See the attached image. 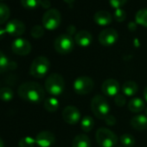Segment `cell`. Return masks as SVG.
<instances>
[{"instance_id": "obj_1", "label": "cell", "mask_w": 147, "mask_h": 147, "mask_svg": "<svg viewBox=\"0 0 147 147\" xmlns=\"http://www.w3.org/2000/svg\"><path fill=\"white\" fill-rule=\"evenodd\" d=\"M18 95L25 101L30 103H40L45 95L42 87L35 82H27L21 84L18 88Z\"/></svg>"}, {"instance_id": "obj_2", "label": "cell", "mask_w": 147, "mask_h": 147, "mask_svg": "<svg viewBox=\"0 0 147 147\" xmlns=\"http://www.w3.org/2000/svg\"><path fill=\"white\" fill-rule=\"evenodd\" d=\"M45 89L46 91L52 95H60L64 91L65 82L63 77L59 74H51L45 81Z\"/></svg>"}, {"instance_id": "obj_3", "label": "cell", "mask_w": 147, "mask_h": 147, "mask_svg": "<svg viewBox=\"0 0 147 147\" xmlns=\"http://www.w3.org/2000/svg\"><path fill=\"white\" fill-rule=\"evenodd\" d=\"M50 62L45 56H38L34 59L30 67V74L35 78H42L49 72Z\"/></svg>"}, {"instance_id": "obj_4", "label": "cell", "mask_w": 147, "mask_h": 147, "mask_svg": "<svg viewBox=\"0 0 147 147\" xmlns=\"http://www.w3.org/2000/svg\"><path fill=\"white\" fill-rule=\"evenodd\" d=\"M91 109L95 117L100 119H105L110 112L109 104L102 95H96L93 98L91 101Z\"/></svg>"}, {"instance_id": "obj_5", "label": "cell", "mask_w": 147, "mask_h": 147, "mask_svg": "<svg viewBox=\"0 0 147 147\" xmlns=\"http://www.w3.org/2000/svg\"><path fill=\"white\" fill-rule=\"evenodd\" d=\"M95 138L100 147H114L118 142V138L115 133L105 127L97 130Z\"/></svg>"}, {"instance_id": "obj_6", "label": "cell", "mask_w": 147, "mask_h": 147, "mask_svg": "<svg viewBox=\"0 0 147 147\" xmlns=\"http://www.w3.org/2000/svg\"><path fill=\"white\" fill-rule=\"evenodd\" d=\"M55 49L57 53L61 55H67L70 53L75 47V40L71 35L63 34L56 37L54 42Z\"/></svg>"}, {"instance_id": "obj_7", "label": "cell", "mask_w": 147, "mask_h": 147, "mask_svg": "<svg viewBox=\"0 0 147 147\" xmlns=\"http://www.w3.org/2000/svg\"><path fill=\"white\" fill-rule=\"evenodd\" d=\"M42 21L45 29L49 30H54L57 29L61 24V13L56 9H49L43 14Z\"/></svg>"}, {"instance_id": "obj_8", "label": "cell", "mask_w": 147, "mask_h": 147, "mask_svg": "<svg viewBox=\"0 0 147 147\" xmlns=\"http://www.w3.org/2000/svg\"><path fill=\"white\" fill-rule=\"evenodd\" d=\"M94 88V81L88 76H79L74 82V90L80 95L91 93Z\"/></svg>"}, {"instance_id": "obj_9", "label": "cell", "mask_w": 147, "mask_h": 147, "mask_svg": "<svg viewBox=\"0 0 147 147\" xmlns=\"http://www.w3.org/2000/svg\"><path fill=\"white\" fill-rule=\"evenodd\" d=\"M119 38L118 32L113 28L103 30L99 35V42L101 45L109 47L113 45Z\"/></svg>"}, {"instance_id": "obj_10", "label": "cell", "mask_w": 147, "mask_h": 147, "mask_svg": "<svg viewBox=\"0 0 147 147\" xmlns=\"http://www.w3.org/2000/svg\"><path fill=\"white\" fill-rule=\"evenodd\" d=\"M11 49L16 55H27L31 51V44L24 38H17L11 44Z\"/></svg>"}, {"instance_id": "obj_11", "label": "cell", "mask_w": 147, "mask_h": 147, "mask_svg": "<svg viewBox=\"0 0 147 147\" xmlns=\"http://www.w3.org/2000/svg\"><path fill=\"white\" fill-rule=\"evenodd\" d=\"M62 119L69 125H76L81 119L80 111L74 106H67L63 109Z\"/></svg>"}, {"instance_id": "obj_12", "label": "cell", "mask_w": 147, "mask_h": 147, "mask_svg": "<svg viewBox=\"0 0 147 147\" xmlns=\"http://www.w3.org/2000/svg\"><path fill=\"white\" fill-rule=\"evenodd\" d=\"M25 30H26L25 24L18 19L11 20L5 26L6 33L12 36H22L25 32Z\"/></svg>"}, {"instance_id": "obj_13", "label": "cell", "mask_w": 147, "mask_h": 147, "mask_svg": "<svg viewBox=\"0 0 147 147\" xmlns=\"http://www.w3.org/2000/svg\"><path fill=\"white\" fill-rule=\"evenodd\" d=\"M36 143L40 147H50L55 141V135L49 131H40L36 137Z\"/></svg>"}, {"instance_id": "obj_14", "label": "cell", "mask_w": 147, "mask_h": 147, "mask_svg": "<svg viewBox=\"0 0 147 147\" xmlns=\"http://www.w3.org/2000/svg\"><path fill=\"white\" fill-rule=\"evenodd\" d=\"M101 90L105 95L108 97H115L119 94V84L114 79H107L103 82L101 86Z\"/></svg>"}, {"instance_id": "obj_15", "label": "cell", "mask_w": 147, "mask_h": 147, "mask_svg": "<svg viewBox=\"0 0 147 147\" xmlns=\"http://www.w3.org/2000/svg\"><path fill=\"white\" fill-rule=\"evenodd\" d=\"M75 42L81 47H88L93 41V36L88 30H80L75 36Z\"/></svg>"}, {"instance_id": "obj_16", "label": "cell", "mask_w": 147, "mask_h": 147, "mask_svg": "<svg viewBox=\"0 0 147 147\" xmlns=\"http://www.w3.org/2000/svg\"><path fill=\"white\" fill-rule=\"evenodd\" d=\"M94 22L100 26L109 25L113 21L112 15L107 11H99L94 16Z\"/></svg>"}, {"instance_id": "obj_17", "label": "cell", "mask_w": 147, "mask_h": 147, "mask_svg": "<svg viewBox=\"0 0 147 147\" xmlns=\"http://www.w3.org/2000/svg\"><path fill=\"white\" fill-rule=\"evenodd\" d=\"M131 125L133 129L138 131H144L147 129V117L145 115L138 114L131 119Z\"/></svg>"}, {"instance_id": "obj_18", "label": "cell", "mask_w": 147, "mask_h": 147, "mask_svg": "<svg viewBox=\"0 0 147 147\" xmlns=\"http://www.w3.org/2000/svg\"><path fill=\"white\" fill-rule=\"evenodd\" d=\"M16 67V62L9 61L6 55L0 50V74L5 73L8 70H12Z\"/></svg>"}, {"instance_id": "obj_19", "label": "cell", "mask_w": 147, "mask_h": 147, "mask_svg": "<svg viewBox=\"0 0 147 147\" xmlns=\"http://www.w3.org/2000/svg\"><path fill=\"white\" fill-rule=\"evenodd\" d=\"M144 108H145L144 101L138 97L132 98L131 100H130L128 103V109L133 113H138L142 112Z\"/></svg>"}, {"instance_id": "obj_20", "label": "cell", "mask_w": 147, "mask_h": 147, "mask_svg": "<svg viewBox=\"0 0 147 147\" xmlns=\"http://www.w3.org/2000/svg\"><path fill=\"white\" fill-rule=\"evenodd\" d=\"M72 147H91L90 138L84 133L78 134L73 139Z\"/></svg>"}, {"instance_id": "obj_21", "label": "cell", "mask_w": 147, "mask_h": 147, "mask_svg": "<svg viewBox=\"0 0 147 147\" xmlns=\"http://www.w3.org/2000/svg\"><path fill=\"white\" fill-rule=\"evenodd\" d=\"M138 90V84L132 81H128L125 82L122 86V91L125 96H133L134 94H137Z\"/></svg>"}, {"instance_id": "obj_22", "label": "cell", "mask_w": 147, "mask_h": 147, "mask_svg": "<svg viewBox=\"0 0 147 147\" xmlns=\"http://www.w3.org/2000/svg\"><path fill=\"white\" fill-rule=\"evenodd\" d=\"M43 107L49 113H55L59 107V101L55 97H49L44 100Z\"/></svg>"}, {"instance_id": "obj_23", "label": "cell", "mask_w": 147, "mask_h": 147, "mask_svg": "<svg viewBox=\"0 0 147 147\" xmlns=\"http://www.w3.org/2000/svg\"><path fill=\"white\" fill-rule=\"evenodd\" d=\"M135 20L137 24L143 27L147 28V9L139 10L135 16Z\"/></svg>"}, {"instance_id": "obj_24", "label": "cell", "mask_w": 147, "mask_h": 147, "mask_svg": "<svg viewBox=\"0 0 147 147\" xmlns=\"http://www.w3.org/2000/svg\"><path fill=\"white\" fill-rule=\"evenodd\" d=\"M10 8L6 5L0 3V25L8 21V19L10 18Z\"/></svg>"}, {"instance_id": "obj_25", "label": "cell", "mask_w": 147, "mask_h": 147, "mask_svg": "<svg viewBox=\"0 0 147 147\" xmlns=\"http://www.w3.org/2000/svg\"><path fill=\"white\" fill-rule=\"evenodd\" d=\"M81 125H82V131H84L85 132H88V131H90L94 128V119H93L92 117H90V116H85L82 119Z\"/></svg>"}, {"instance_id": "obj_26", "label": "cell", "mask_w": 147, "mask_h": 147, "mask_svg": "<svg viewBox=\"0 0 147 147\" xmlns=\"http://www.w3.org/2000/svg\"><path fill=\"white\" fill-rule=\"evenodd\" d=\"M14 94L11 88H3L0 89V100L3 101H10L13 99Z\"/></svg>"}, {"instance_id": "obj_27", "label": "cell", "mask_w": 147, "mask_h": 147, "mask_svg": "<svg viewBox=\"0 0 147 147\" xmlns=\"http://www.w3.org/2000/svg\"><path fill=\"white\" fill-rule=\"evenodd\" d=\"M120 142L125 147H132L135 144V138L129 133H125L120 136Z\"/></svg>"}, {"instance_id": "obj_28", "label": "cell", "mask_w": 147, "mask_h": 147, "mask_svg": "<svg viewBox=\"0 0 147 147\" xmlns=\"http://www.w3.org/2000/svg\"><path fill=\"white\" fill-rule=\"evenodd\" d=\"M42 4V0H21V5L29 10L37 8Z\"/></svg>"}, {"instance_id": "obj_29", "label": "cell", "mask_w": 147, "mask_h": 147, "mask_svg": "<svg viewBox=\"0 0 147 147\" xmlns=\"http://www.w3.org/2000/svg\"><path fill=\"white\" fill-rule=\"evenodd\" d=\"M36 139L31 137L22 138L18 142L19 147H34L36 144Z\"/></svg>"}, {"instance_id": "obj_30", "label": "cell", "mask_w": 147, "mask_h": 147, "mask_svg": "<svg viewBox=\"0 0 147 147\" xmlns=\"http://www.w3.org/2000/svg\"><path fill=\"white\" fill-rule=\"evenodd\" d=\"M31 36L36 38V39H38V38H41L43 35H44V30H43V27H42L41 25H35L32 27L31 29V32H30Z\"/></svg>"}, {"instance_id": "obj_31", "label": "cell", "mask_w": 147, "mask_h": 147, "mask_svg": "<svg viewBox=\"0 0 147 147\" xmlns=\"http://www.w3.org/2000/svg\"><path fill=\"white\" fill-rule=\"evenodd\" d=\"M126 18V13L125 11L121 9H115L114 12H113V18L117 21V22H123Z\"/></svg>"}, {"instance_id": "obj_32", "label": "cell", "mask_w": 147, "mask_h": 147, "mask_svg": "<svg viewBox=\"0 0 147 147\" xmlns=\"http://www.w3.org/2000/svg\"><path fill=\"white\" fill-rule=\"evenodd\" d=\"M126 2H127V0H109L110 5L114 9L121 8L122 6L125 5Z\"/></svg>"}, {"instance_id": "obj_33", "label": "cell", "mask_w": 147, "mask_h": 147, "mask_svg": "<svg viewBox=\"0 0 147 147\" xmlns=\"http://www.w3.org/2000/svg\"><path fill=\"white\" fill-rule=\"evenodd\" d=\"M114 102H115V104H116L118 107H124V106L125 105L126 100H125V97L124 95L118 94L114 97Z\"/></svg>"}, {"instance_id": "obj_34", "label": "cell", "mask_w": 147, "mask_h": 147, "mask_svg": "<svg viewBox=\"0 0 147 147\" xmlns=\"http://www.w3.org/2000/svg\"><path fill=\"white\" fill-rule=\"evenodd\" d=\"M105 121H106V123L108 125H114L116 124V119H115V117L113 116V115H109V114L106 117Z\"/></svg>"}, {"instance_id": "obj_35", "label": "cell", "mask_w": 147, "mask_h": 147, "mask_svg": "<svg viewBox=\"0 0 147 147\" xmlns=\"http://www.w3.org/2000/svg\"><path fill=\"white\" fill-rule=\"evenodd\" d=\"M41 5H42L43 8H49V7L50 6V2L49 1V0H42Z\"/></svg>"}, {"instance_id": "obj_36", "label": "cell", "mask_w": 147, "mask_h": 147, "mask_svg": "<svg viewBox=\"0 0 147 147\" xmlns=\"http://www.w3.org/2000/svg\"><path fill=\"white\" fill-rule=\"evenodd\" d=\"M5 34H7L6 30H5V28H1V27H0V39L4 38Z\"/></svg>"}, {"instance_id": "obj_37", "label": "cell", "mask_w": 147, "mask_h": 147, "mask_svg": "<svg viewBox=\"0 0 147 147\" xmlns=\"http://www.w3.org/2000/svg\"><path fill=\"white\" fill-rule=\"evenodd\" d=\"M144 100L147 101V87L144 88Z\"/></svg>"}, {"instance_id": "obj_38", "label": "cell", "mask_w": 147, "mask_h": 147, "mask_svg": "<svg viewBox=\"0 0 147 147\" xmlns=\"http://www.w3.org/2000/svg\"><path fill=\"white\" fill-rule=\"evenodd\" d=\"M64 2H66L67 4H68V5H72L74 2L76 1V0H63Z\"/></svg>"}, {"instance_id": "obj_39", "label": "cell", "mask_w": 147, "mask_h": 147, "mask_svg": "<svg viewBox=\"0 0 147 147\" xmlns=\"http://www.w3.org/2000/svg\"><path fill=\"white\" fill-rule=\"evenodd\" d=\"M0 147H5V143H4V141L2 140L1 138H0Z\"/></svg>"}, {"instance_id": "obj_40", "label": "cell", "mask_w": 147, "mask_h": 147, "mask_svg": "<svg viewBox=\"0 0 147 147\" xmlns=\"http://www.w3.org/2000/svg\"><path fill=\"white\" fill-rule=\"evenodd\" d=\"M144 113H145V116L147 117V107H146V108L144 109Z\"/></svg>"}, {"instance_id": "obj_41", "label": "cell", "mask_w": 147, "mask_h": 147, "mask_svg": "<svg viewBox=\"0 0 147 147\" xmlns=\"http://www.w3.org/2000/svg\"><path fill=\"white\" fill-rule=\"evenodd\" d=\"M120 147H121V146H120Z\"/></svg>"}]
</instances>
